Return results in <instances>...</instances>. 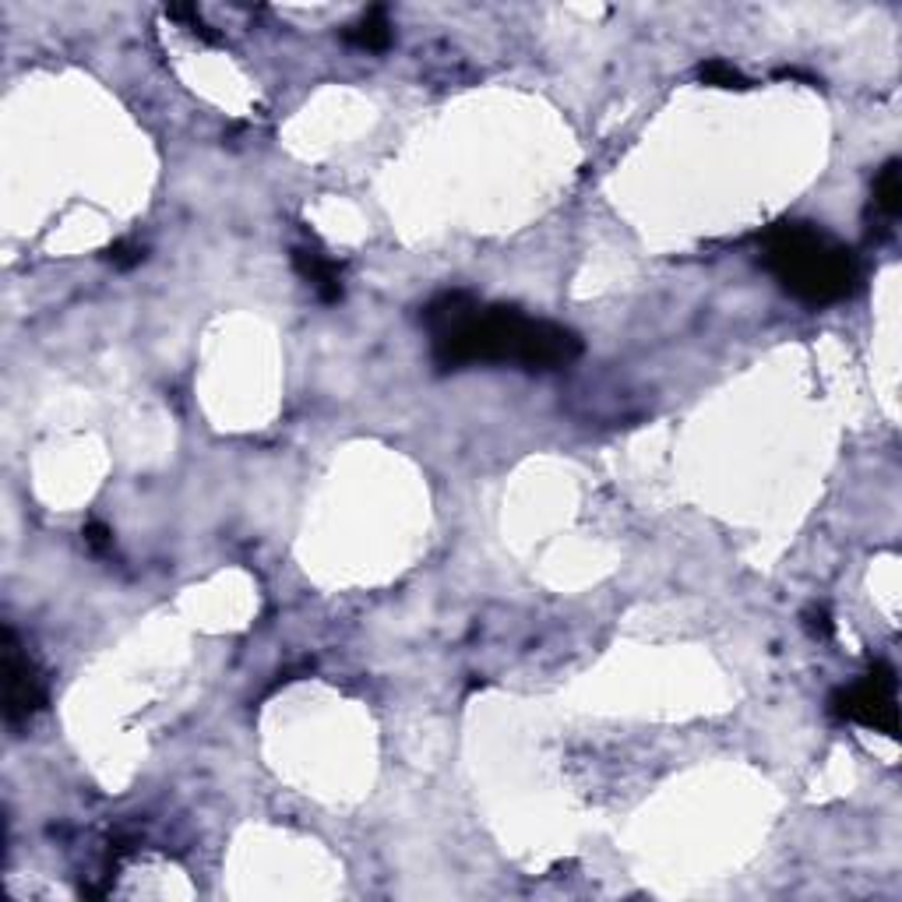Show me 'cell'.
Wrapping results in <instances>:
<instances>
[{
  "mask_svg": "<svg viewBox=\"0 0 902 902\" xmlns=\"http://www.w3.org/2000/svg\"><path fill=\"white\" fill-rule=\"evenodd\" d=\"M438 371L472 363H514L522 371H561L582 356V339L519 307L480 304L469 293H441L423 311Z\"/></svg>",
  "mask_w": 902,
  "mask_h": 902,
  "instance_id": "1",
  "label": "cell"
},
{
  "mask_svg": "<svg viewBox=\"0 0 902 902\" xmlns=\"http://www.w3.org/2000/svg\"><path fill=\"white\" fill-rule=\"evenodd\" d=\"M762 262L790 296L811 307L840 304L861 283L856 254L814 223H776L765 229Z\"/></svg>",
  "mask_w": 902,
  "mask_h": 902,
  "instance_id": "2",
  "label": "cell"
},
{
  "mask_svg": "<svg viewBox=\"0 0 902 902\" xmlns=\"http://www.w3.org/2000/svg\"><path fill=\"white\" fill-rule=\"evenodd\" d=\"M832 716L861 723L874 734L899 737V708H895V670L885 659H878L871 674H864L856 684L840 687L829 698Z\"/></svg>",
  "mask_w": 902,
  "mask_h": 902,
  "instance_id": "3",
  "label": "cell"
},
{
  "mask_svg": "<svg viewBox=\"0 0 902 902\" xmlns=\"http://www.w3.org/2000/svg\"><path fill=\"white\" fill-rule=\"evenodd\" d=\"M47 705V684H42L36 663L18 646V635L4 628V719L8 726L29 723Z\"/></svg>",
  "mask_w": 902,
  "mask_h": 902,
  "instance_id": "4",
  "label": "cell"
},
{
  "mask_svg": "<svg viewBox=\"0 0 902 902\" xmlns=\"http://www.w3.org/2000/svg\"><path fill=\"white\" fill-rule=\"evenodd\" d=\"M293 268L300 278L317 293L321 304H339L342 300V283H339V265L329 262L325 254H317L311 247H296L293 251Z\"/></svg>",
  "mask_w": 902,
  "mask_h": 902,
  "instance_id": "5",
  "label": "cell"
},
{
  "mask_svg": "<svg viewBox=\"0 0 902 902\" xmlns=\"http://www.w3.org/2000/svg\"><path fill=\"white\" fill-rule=\"evenodd\" d=\"M342 39H346L350 47L367 50V53L389 50V47H392V21H389V11H384L381 4L371 8V11H363V14L353 21V26H346Z\"/></svg>",
  "mask_w": 902,
  "mask_h": 902,
  "instance_id": "6",
  "label": "cell"
},
{
  "mask_svg": "<svg viewBox=\"0 0 902 902\" xmlns=\"http://www.w3.org/2000/svg\"><path fill=\"white\" fill-rule=\"evenodd\" d=\"M871 198H874V208L882 212L889 223L899 219V212H902V163L899 159H889L882 166V174L874 177Z\"/></svg>",
  "mask_w": 902,
  "mask_h": 902,
  "instance_id": "7",
  "label": "cell"
},
{
  "mask_svg": "<svg viewBox=\"0 0 902 902\" xmlns=\"http://www.w3.org/2000/svg\"><path fill=\"white\" fill-rule=\"evenodd\" d=\"M698 81L702 85H713V89H737V92L751 89V81L734 68V63H726L719 57L698 63Z\"/></svg>",
  "mask_w": 902,
  "mask_h": 902,
  "instance_id": "8",
  "label": "cell"
},
{
  "mask_svg": "<svg viewBox=\"0 0 902 902\" xmlns=\"http://www.w3.org/2000/svg\"><path fill=\"white\" fill-rule=\"evenodd\" d=\"M166 14L169 18H177V21H184V26L195 32L198 39H205V42H219V32L208 26V21L198 14V8L195 4H174V8H166Z\"/></svg>",
  "mask_w": 902,
  "mask_h": 902,
  "instance_id": "9",
  "label": "cell"
},
{
  "mask_svg": "<svg viewBox=\"0 0 902 902\" xmlns=\"http://www.w3.org/2000/svg\"><path fill=\"white\" fill-rule=\"evenodd\" d=\"M106 262H110L114 268H120V272H127V268H135V265H141L145 262V247H138V244H127V241H117L114 247H106Z\"/></svg>",
  "mask_w": 902,
  "mask_h": 902,
  "instance_id": "10",
  "label": "cell"
},
{
  "mask_svg": "<svg viewBox=\"0 0 902 902\" xmlns=\"http://www.w3.org/2000/svg\"><path fill=\"white\" fill-rule=\"evenodd\" d=\"M804 628H807L811 638L832 641V635H835V620H832L829 607H807V614H804Z\"/></svg>",
  "mask_w": 902,
  "mask_h": 902,
  "instance_id": "11",
  "label": "cell"
},
{
  "mask_svg": "<svg viewBox=\"0 0 902 902\" xmlns=\"http://www.w3.org/2000/svg\"><path fill=\"white\" fill-rule=\"evenodd\" d=\"M85 543H89V550H96V553H106L114 547V532L102 522H89L85 526Z\"/></svg>",
  "mask_w": 902,
  "mask_h": 902,
  "instance_id": "12",
  "label": "cell"
}]
</instances>
